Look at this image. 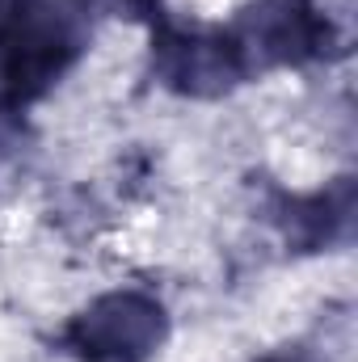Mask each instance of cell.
Here are the masks:
<instances>
[{
	"label": "cell",
	"mask_w": 358,
	"mask_h": 362,
	"mask_svg": "<svg viewBox=\"0 0 358 362\" xmlns=\"http://www.w3.org/2000/svg\"><path fill=\"white\" fill-rule=\"evenodd\" d=\"M101 4H114V8H127V13H148L152 0H101Z\"/></svg>",
	"instance_id": "8992f818"
},
{
	"label": "cell",
	"mask_w": 358,
	"mask_h": 362,
	"mask_svg": "<svg viewBox=\"0 0 358 362\" xmlns=\"http://www.w3.org/2000/svg\"><path fill=\"white\" fill-rule=\"evenodd\" d=\"M17 139H21V122H17L13 110L0 105V156H4L8 148H17Z\"/></svg>",
	"instance_id": "277c9868"
},
{
	"label": "cell",
	"mask_w": 358,
	"mask_h": 362,
	"mask_svg": "<svg viewBox=\"0 0 358 362\" xmlns=\"http://www.w3.org/2000/svg\"><path fill=\"white\" fill-rule=\"evenodd\" d=\"M266 362H299V358H266Z\"/></svg>",
	"instance_id": "52a82bcc"
},
{
	"label": "cell",
	"mask_w": 358,
	"mask_h": 362,
	"mask_svg": "<svg viewBox=\"0 0 358 362\" xmlns=\"http://www.w3.org/2000/svg\"><path fill=\"white\" fill-rule=\"evenodd\" d=\"M249 42L278 64L308 59L329 42V21L304 0H266L258 13H249Z\"/></svg>",
	"instance_id": "3957f363"
},
{
	"label": "cell",
	"mask_w": 358,
	"mask_h": 362,
	"mask_svg": "<svg viewBox=\"0 0 358 362\" xmlns=\"http://www.w3.org/2000/svg\"><path fill=\"white\" fill-rule=\"evenodd\" d=\"M156 68L173 89L211 97L245 76V47L224 34H165L156 47Z\"/></svg>",
	"instance_id": "7a4b0ae2"
},
{
	"label": "cell",
	"mask_w": 358,
	"mask_h": 362,
	"mask_svg": "<svg viewBox=\"0 0 358 362\" xmlns=\"http://www.w3.org/2000/svg\"><path fill=\"white\" fill-rule=\"evenodd\" d=\"M21 8H25V0H0V42H4V34L13 30V21L21 17Z\"/></svg>",
	"instance_id": "5b68a950"
},
{
	"label": "cell",
	"mask_w": 358,
	"mask_h": 362,
	"mask_svg": "<svg viewBox=\"0 0 358 362\" xmlns=\"http://www.w3.org/2000/svg\"><path fill=\"white\" fill-rule=\"evenodd\" d=\"M165 337V312L139 291H118L85 308L64 341L85 362H144Z\"/></svg>",
	"instance_id": "6da1fadb"
}]
</instances>
